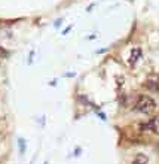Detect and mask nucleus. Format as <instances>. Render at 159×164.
I'll return each instance as SVG.
<instances>
[{
  "label": "nucleus",
  "instance_id": "nucleus-1",
  "mask_svg": "<svg viewBox=\"0 0 159 164\" xmlns=\"http://www.w3.org/2000/svg\"><path fill=\"white\" fill-rule=\"evenodd\" d=\"M134 109L140 112V113H152L155 112L156 109V102L153 100L150 96H147V94H140L137 97V100H135V104H134Z\"/></svg>",
  "mask_w": 159,
  "mask_h": 164
},
{
  "label": "nucleus",
  "instance_id": "nucleus-2",
  "mask_svg": "<svg viewBox=\"0 0 159 164\" xmlns=\"http://www.w3.org/2000/svg\"><path fill=\"white\" fill-rule=\"evenodd\" d=\"M140 130L141 131H152V133H155V134L159 136V116L150 118L147 123H143L140 125Z\"/></svg>",
  "mask_w": 159,
  "mask_h": 164
},
{
  "label": "nucleus",
  "instance_id": "nucleus-3",
  "mask_svg": "<svg viewBox=\"0 0 159 164\" xmlns=\"http://www.w3.org/2000/svg\"><path fill=\"white\" fill-rule=\"evenodd\" d=\"M141 58V49L140 48H134L131 51V57H129V66H135V63Z\"/></svg>",
  "mask_w": 159,
  "mask_h": 164
},
{
  "label": "nucleus",
  "instance_id": "nucleus-4",
  "mask_svg": "<svg viewBox=\"0 0 159 164\" xmlns=\"http://www.w3.org/2000/svg\"><path fill=\"white\" fill-rule=\"evenodd\" d=\"M147 163H149V158H147V155H144V154H137L131 164H147Z\"/></svg>",
  "mask_w": 159,
  "mask_h": 164
},
{
  "label": "nucleus",
  "instance_id": "nucleus-5",
  "mask_svg": "<svg viewBox=\"0 0 159 164\" xmlns=\"http://www.w3.org/2000/svg\"><path fill=\"white\" fill-rule=\"evenodd\" d=\"M144 87H146L147 89H150V91L159 93V81H147L146 84H144Z\"/></svg>",
  "mask_w": 159,
  "mask_h": 164
},
{
  "label": "nucleus",
  "instance_id": "nucleus-6",
  "mask_svg": "<svg viewBox=\"0 0 159 164\" xmlns=\"http://www.w3.org/2000/svg\"><path fill=\"white\" fill-rule=\"evenodd\" d=\"M18 142H20V152L24 154L26 152V142H24V139H20Z\"/></svg>",
  "mask_w": 159,
  "mask_h": 164
},
{
  "label": "nucleus",
  "instance_id": "nucleus-7",
  "mask_svg": "<svg viewBox=\"0 0 159 164\" xmlns=\"http://www.w3.org/2000/svg\"><path fill=\"white\" fill-rule=\"evenodd\" d=\"M43 164H48V163H43Z\"/></svg>",
  "mask_w": 159,
  "mask_h": 164
},
{
  "label": "nucleus",
  "instance_id": "nucleus-8",
  "mask_svg": "<svg viewBox=\"0 0 159 164\" xmlns=\"http://www.w3.org/2000/svg\"><path fill=\"white\" fill-rule=\"evenodd\" d=\"M0 64H2V61H0Z\"/></svg>",
  "mask_w": 159,
  "mask_h": 164
}]
</instances>
